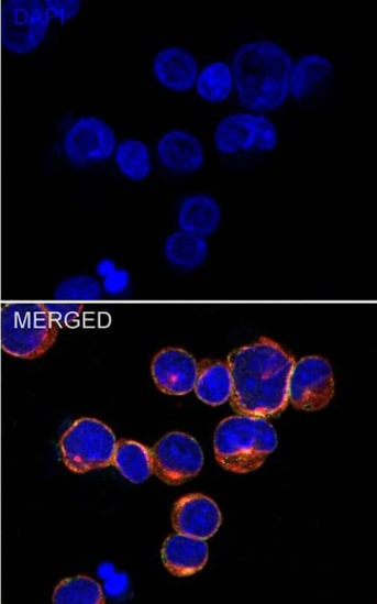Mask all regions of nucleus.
<instances>
[{
    "label": "nucleus",
    "instance_id": "a211bd4d",
    "mask_svg": "<svg viewBox=\"0 0 377 604\" xmlns=\"http://www.w3.org/2000/svg\"><path fill=\"white\" fill-rule=\"evenodd\" d=\"M198 367L195 387L197 397L212 407L228 403L233 395V377L229 365L223 362L202 361Z\"/></svg>",
    "mask_w": 377,
    "mask_h": 604
},
{
    "label": "nucleus",
    "instance_id": "c85d7f7f",
    "mask_svg": "<svg viewBox=\"0 0 377 604\" xmlns=\"http://www.w3.org/2000/svg\"><path fill=\"white\" fill-rule=\"evenodd\" d=\"M129 586V579L127 576L123 574H117L113 575L108 582H107V590L108 593L111 595H119L122 592H124L125 589Z\"/></svg>",
    "mask_w": 377,
    "mask_h": 604
},
{
    "label": "nucleus",
    "instance_id": "6ab92c4d",
    "mask_svg": "<svg viewBox=\"0 0 377 604\" xmlns=\"http://www.w3.org/2000/svg\"><path fill=\"white\" fill-rule=\"evenodd\" d=\"M209 246L206 239L186 233L175 232L166 239L164 255L167 262L184 271H193L207 260Z\"/></svg>",
    "mask_w": 377,
    "mask_h": 604
},
{
    "label": "nucleus",
    "instance_id": "cd10ccee",
    "mask_svg": "<svg viewBox=\"0 0 377 604\" xmlns=\"http://www.w3.org/2000/svg\"><path fill=\"white\" fill-rule=\"evenodd\" d=\"M131 277L127 270L117 268L113 274L103 278L102 287L111 296H120L129 288Z\"/></svg>",
    "mask_w": 377,
    "mask_h": 604
},
{
    "label": "nucleus",
    "instance_id": "4be33fe9",
    "mask_svg": "<svg viewBox=\"0 0 377 604\" xmlns=\"http://www.w3.org/2000/svg\"><path fill=\"white\" fill-rule=\"evenodd\" d=\"M195 89L203 101H224L234 90L232 67L223 61L212 62L199 72Z\"/></svg>",
    "mask_w": 377,
    "mask_h": 604
},
{
    "label": "nucleus",
    "instance_id": "0eeeda50",
    "mask_svg": "<svg viewBox=\"0 0 377 604\" xmlns=\"http://www.w3.org/2000/svg\"><path fill=\"white\" fill-rule=\"evenodd\" d=\"M117 145L111 124L97 116L78 117L62 141L63 154L75 168L107 162L114 156Z\"/></svg>",
    "mask_w": 377,
    "mask_h": 604
},
{
    "label": "nucleus",
    "instance_id": "f8f14e48",
    "mask_svg": "<svg viewBox=\"0 0 377 604\" xmlns=\"http://www.w3.org/2000/svg\"><path fill=\"white\" fill-rule=\"evenodd\" d=\"M156 150L164 168L174 173L195 174L204 164L202 142L196 134L185 130L165 132L158 140Z\"/></svg>",
    "mask_w": 377,
    "mask_h": 604
},
{
    "label": "nucleus",
    "instance_id": "6e6552de",
    "mask_svg": "<svg viewBox=\"0 0 377 604\" xmlns=\"http://www.w3.org/2000/svg\"><path fill=\"white\" fill-rule=\"evenodd\" d=\"M154 473L167 485L179 486L196 477L204 455L195 437L180 431L167 433L152 450Z\"/></svg>",
    "mask_w": 377,
    "mask_h": 604
},
{
    "label": "nucleus",
    "instance_id": "2eb2a0df",
    "mask_svg": "<svg viewBox=\"0 0 377 604\" xmlns=\"http://www.w3.org/2000/svg\"><path fill=\"white\" fill-rule=\"evenodd\" d=\"M214 143L222 154L257 151L258 113L240 112L222 118L217 124Z\"/></svg>",
    "mask_w": 377,
    "mask_h": 604
},
{
    "label": "nucleus",
    "instance_id": "f03ea898",
    "mask_svg": "<svg viewBox=\"0 0 377 604\" xmlns=\"http://www.w3.org/2000/svg\"><path fill=\"white\" fill-rule=\"evenodd\" d=\"M290 54L275 41H250L233 59L234 89L243 107L254 113L275 111L289 96Z\"/></svg>",
    "mask_w": 377,
    "mask_h": 604
},
{
    "label": "nucleus",
    "instance_id": "1a4fd4ad",
    "mask_svg": "<svg viewBox=\"0 0 377 604\" xmlns=\"http://www.w3.org/2000/svg\"><path fill=\"white\" fill-rule=\"evenodd\" d=\"M336 393V381L331 364L320 356L300 360L289 378V403L304 411L325 408Z\"/></svg>",
    "mask_w": 377,
    "mask_h": 604
},
{
    "label": "nucleus",
    "instance_id": "dca6fc26",
    "mask_svg": "<svg viewBox=\"0 0 377 604\" xmlns=\"http://www.w3.org/2000/svg\"><path fill=\"white\" fill-rule=\"evenodd\" d=\"M221 220V207L212 196L197 194L180 204L178 223L182 232L206 239L218 231Z\"/></svg>",
    "mask_w": 377,
    "mask_h": 604
},
{
    "label": "nucleus",
    "instance_id": "7ed1b4c3",
    "mask_svg": "<svg viewBox=\"0 0 377 604\" xmlns=\"http://www.w3.org/2000/svg\"><path fill=\"white\" fill-rule=\"evenodd\" d=\"M277 448L275 427L256 416H232L219 425L214 436L218 463L225 471L239 474L259 470Z\"/></svg>",
    "mask_w": 377,
    "mask_h": 604
},
{
    "label": "nucleus",
    "instance_id": "aec40b11",
    "mask_svg": "<svg viewBox=\"0 0 377 604\" xmlns=\"http://www.w3.org/2000/svg\"><path fill=\"white\" fill-rule=\"evenodd\" d=\"M112 464L127 481L136 485L148 481L154 474L152 450L136 441L117 442Z\"/></svg>",
    "mask_w": 377,
    "mask_h": 604
},
{
    "label": "nucleus",
    "instance_id": "f257e3e1",
    "mask_svg": "<svg viewBox=\"0 0 377 604\" xmlns=\"http://www.w3.org/2000/svg\"><path fill=\"white\" fill-rule=\"evenodd\" d=\"M296 359L267 338L242 347L228 358L233 377L230 406L241 415L269 419L288 406L289 378Z\"/></svg>",
    "mask_w": 377,
    "mask_h": 604
},
{
    "label": "nucleus",
    "instance_id": "20e7f679",
    "mask_svg": "<svg viewBox=\"0 0 377 604\" xmlns=\"http://www.w3.org/2000/svg\"><path fill=\"white\" fill-rule=\"evenodd\" d=\"M58 337V325L45 304H8L0 310V345L9 355L36 360L44 356Z\"/></svg>",
    "mask_w": 377,
    "mask_h": 604
},
{
    "label": "nucleus",
    "instance_id": "a878e982",
    "mask_svg": "<svg viewBox=\"0 0 377 604\" xmlns=\"http://www.w3.org/2000/svg\"><path fill=\"white\" fill-rule=\"evenodd\" d=\"M279 130L274 120L264 113H258V144L257 151L271 152L278 147Z\"/></svg>",
    "mask_w": 377,
    "mask_h": 604
},
{
    "label": "nucleus",
    "instance_id": "5701e85b",
    "mask_svg": "<svg viewBox=\"0 0 377 604\" xmlns=\"http://www.w3.org/2000/svg\"><path fill=\"white\" fill-rule=\"evenodd\" d=\"M55 604H102L104 595L99 582L78 575L60 581L54 591Z\"/></svg>",
    "mask_w": 377,
    "mask_h": 604
},
{
    "label": "nucleus",
    "instance_id": "412c9836",
    "mask_svg": "<svg viewBox=\"0 0 377 604\" xmlns=\"http://www.w3.org/2000/svg\"><path fill=\"white\" fill-rule=\"evenodd\" d=\"M114 160L120 173L133 182H142L153 172L148 144L140 139H125L119 142Z\"/></svg>",
    "mask_w": 377,
    "mask_h": 604
},
{
    "label": "nucleus",
    "instance_id": "9d476101",
    "mask_svg": "<svg viewBox=\"0 0 377 604\" xmlns=\"http://www.w3.org/2000/svg\"><path fill=\"white\" fill-rule=\"evenodd\" d=\"M198 363L184 349L166 348L157 353L152 364L153 378L157 387L165 394H190L198 380Z\"/></svg>",
    "mask_w": 377,
    "mask_h": 604
},
{
    "label": "nucleus",
    "instance_id": "ddd939ff",
    "mask_svg": "<svg viewBox=\"0 0 377 604\" xmlns=\"http://www.w3.org/2000/svg\"><path fill=\"white\" fill-rule=\"evenodd\" d=\"M200 68L195 54L177 46L162 48L153 61L155 78L167 90L185 94L195 89Z\"/></svg>",
    "mask_w": 377,
    "mask_h": 604
},
{
    "label": "nucleus",
    "instance_id": "9b49d317",
    "mask_svg": "<svg viewBox=\"0 0 377 604\" xmlns=\"http://www.w3.org/2000/svg\"><path fill=\"white\" fill-rule=\"evenodd\" d=\"M221 525V510L211 497L188 494L175 504L173 526L178 534L207 540L219 531Z\"/></svg>",
    "mask_w": 377,
    "mask_h": 604
},
{
    "label": "nucleus",
    "instance_id": "c756f323",
    "mask_svg": "<svg viewBox=\"0 0 377 604\" xmlns=\"http://www.w3.org/2000/svg\"><path fill=\"white\" fill-rule=\"evenodd\" d=\"M117 268L118 267H117V264H115L114 261H112L110 259H104V260H101L97 264L96 270H97V274L99 275V277L107 278L108 276L113 274Z\"/></svg>",
    "mask_w": 377,
    "mask_h": 604
},
{
    "label": "nucleus",
    "instance_id": "b1692460",
    "mask_svg": "<svg viewBox=\"0 0 377 604\" xmlns=\"http://www.w3.org/2000/svg\"><path fill=\"white\" fill-rule=\"evenodd\" d=\"M102 288L97 279L80 275L62 282L55 289L57 301H96L101 299Z\"/></svg>",
    "mask_w": 377,
    "mask_h": 604
},
{
    "label": "nucleus",
    "instance_id": "393cba45",
    "mask_svg": "<svg viewBox=\"0 0 377 604\" xmlns=\"http://www.w3.org/2000/svg\"><path fill=\"white\" fill-rule=\"evenodd\" d=\"M46 12L52 20H58L60 25H66L75 19L82 9L80 0H45Z\"/></svg>",
    "mask_w": 377,
    "mask_h": 604
},
{
    "label": "nucleus",
    "instance_id": "4468645a",
    "mask_svg": "<svg viewBox=\"0 0 377 604\" xmlns=\"http://www.w3.org/2000/svg\"><path fill=\"white\" fill-rule=\"evenodd\" d=\"M209 557L206 540L176 534L167 537L162 549L163 564L176 576H191L204 569Z\"/></svg>",
    "mask_w": 377,
    "mask_h": 604
},
{
    "label": "nucleus",
    "instance_id": "f3484780",
    "mask_svg": "<svg viewBox=\"0 0 377 604\" xmlns=\"http://www.w3.org/2000/svg\"><path fill=\"white\" fill-rule=\"evenodd\" d=\"M334 73L332 61L319 53H310L292 62L289 75V96L300 100L315 92Z\"/></svg>",
    "mask_w": 377,
    "mask_h": 604
},
{
    "label": "nucleus",
    "instance_id": "423d86ee",
    "mask_svg": "<svg viewBox=\"0 0 377 604\" xmlns=\"http://www.w3.org/2000/svg\"><path fill=\"white\" fill-rule=\"evenodd\" d=\"M51 19L40 0H7L0 12V39L14 55L35 52L48 34Z\"/></svg>",
    "mask_w": 377,
    "mask_h": 604
},
{
    "label": "nucleus",
    "instance_id": "bb28decb",
    "mask_svg": "<svg viewBox=\"0 0 377 604\" xmlns=\"http://www.w3.org/2000/svg\"><path fill=\"white\" fill-rule=\"evenodd\" d=\"M45 306L57 325H70L77 321L82 309V305L74 303L45 304Z\"/></svg>",
    "mask_w": 377,
    "mask_h": 604
},
{
    "label": "nucleus",
    "instance_id": "39448f33",
    "mask_svg": "<svg viewBox=\"0 0 377 604\" xmlns=\"http://www.w3.org/2000/svg\"><path fill=\"white\" fill-rule=\"evenodd\" d=\"M117 439L113 430L99 420L79 419L60 437L63 463L75 473L109 468L113 463Z\"/></svg>",
    "mask_w": 377,
    "mask_h": 604
}]
</instances>
